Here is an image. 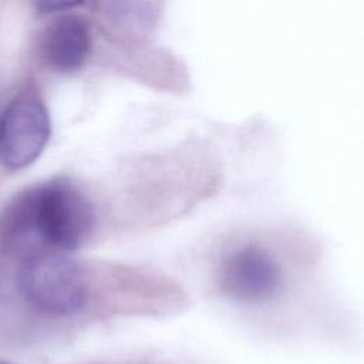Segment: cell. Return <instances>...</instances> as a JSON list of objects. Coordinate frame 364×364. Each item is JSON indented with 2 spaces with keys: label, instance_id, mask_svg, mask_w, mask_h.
Instances as JSON below:
<instances>
[{
  "label": "cell",
  "instance_id": "cell-4",
  "mask_svg": "<svg viewBox=\"0 0 364 364\" xmlns=\"http://www.w3.org/2000/svg\"><path fill=\"white\" fill-rule=\"evenodd\" d=\"M51 135L48 111L40 97L21 94L0 118V161L13 171L33 164Z\"/></svg>",
  "mask_w": 364,
  "mask_h": 364
},
{
  "label": "cell",
  "instance_id": "cell-3",
  "mask_svg": "<svg viewBox=\"0 0 364 364\" xmlns=\"http://www.w3.org/2000/svg\"><path fill=\"white\" fill-rule=\"evenodd\" d=\"M222 291L242 303H264L274 299L284 284L280 260L259 243H243L229 250L218 272Z\"/></svg>",
  "mask_w": 364,
  "mask_h": 364
},
{
  "label": "cell",
  "instance_id": "cell-2",
  "mask_svg": "<svg viewBox=\"0 0 364 364\" xmlns=\"http://www.w3.org/2000/svg\"><path fill=\"white\" fill-rule=\"evenodd\" d=\"M17 280L27 303L55 317L80 311L90 293L84 266L64 253L37 252L21 257Z\"/></svg>",
  "mask_w": 364,
  "mask_h": 364
},
{
  "label": "cell",
  "instance_id": "cell-5",
  "mask_svg": "<svg viewBox=\"0 0 364 364\" xmlns=\"http://www.w3.org/2000/svg\"><path fill=\"white\" fill-rule=\"evenodd\" d=\"M92 47L88 21L77 14L54 18L40 37V55L57 73H74L84 67Z\"/></svg>",
  "mask_w": 364,
  "mask_h": 364
},
{
  "label": "cell",
  "instance_id": "cell-1",
  "mask_svg": "<svg viewBox=\"0 0 364 364\" xmlns=\"http://www.w3.org/2000/svg\"><path fill=\"white\" fill-rule=\"evenodd\" d=\"M97 225L92 200L68 181H53L23 193L6 212L0 239L20 259L37 252H71Z\"/></svg>",
  "mask_w": 364,
  "mask_h": 364
},
{
  "label": "cell",
  "instance_id": "cell-6",
  "mask_svg": "<svg viewBox=\"0 0 364 364\" xmlns=\"http://www.w3.org/2000/svg\"><path fill=\"white\" fill-rule=\"evenodd\" d=\"M0 364H7V363H0Z\"/></svg>",
  "mask_w": 364,
  "mask_h": 364
}]
</instances>
